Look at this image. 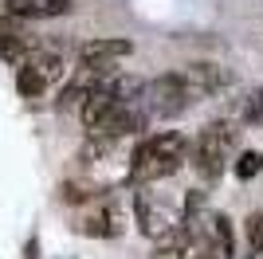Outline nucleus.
<instances>
[{"label":"nucleus","mask_w":263,"mask_h":259,"mask_svg":"<svg viewBox=\"0 0 263 259\" xmlns=\"http://www.w3.org/2000/svg\"><path fill=\"white\" fill-rule=\"evenodd\" d=\"M189 161V138L177 130H161L138 141V150L130 153V184H149L173 177L181 165Z\"/></svg>","instance_id":"1"},{"label":"nucleus","mask_w":263,"mask_h":259,"mask_svg":"<svg viewBox=\"0 0 263 259\" xmlns=\"http://www.w3.org/2000/svg\"><path fill=\"white\" fill-rule=\"evenodd\" d=\"M193 102H197V98H193V90L185 86V79L177 75V71L157 75L154 83H145V90H142V110L149 118H177V114H185Z\"/></svg>","instance_id":"2"},{"label":"nucleus","mask_w":263,"mask_h":259,"mask_svg":"<svg viewBox=\"0 0 263 259\" xmlns=\"http://www.w3.org/2000/svg\"><path fill=\"white\" fill-rule=\"evenodd\" d=\"M232 141H236V130L228 122H209V126L200 130L197 138H193V165L204 181H216L220 169H224V157H228Z\"/></svg>","instance_id":"3"},{"label":"nucleus","mask_w":263,"mask_h":259,"mask_svg":"<svg viewBox=\"0 0 263 259\" xmlns=\"http://www.w3.org/2000/svg\"><path fill=\"white\" fill-rule=\"evenodd\" d=\"M63 75H67L63 51H28V59L16 71V86H20V95L35 98V95H44L51 83H59Z\"/></svg>","instance_id":"4"},{"label":"nucleus","mask_w":263,"mask_h":259,"mask_svg":"<svg viewBox=\"0 0 263 259\" xmlns=\"http://www.w3.org/2000/svg\"><path fill=\"white\" fill-rule=\"evenodd\" d=\"M122 228H126V212H122V205H118V200H110V196H99L95 208L83 216L79 232H83V236H95V239H114V236H122Z\"/></svg>","instance_id":"5"},{"label":"nucleus","mask_w":263,"mask_h":259,"mask_svg":"<svg viewBox=\"0 0 263 259\" xmlns=\"http://www.w3.org/2000/svg\"><path fill=\"white\" fill-rule=\"evenodd\" d=\"M177 75L185 79V86L193 90V98H212L220 90H228L232 86V71L220 63H185Z\"/></svg>","instance_id":"6"},{"label":"nucleus","mask_w":263,"mask_h":259,"mask_svg":"<svg viewBox=\"0 0 263 259\" xmlns=\"http://www.w3.org/2000/svg\"><path fill=\"white\" fill-rule=\"evenodd\" d=\"M134 55L130 40H114V35H95L79 47V63H114V59H126Z\"/></svg>","instance_id":"7"},{"label":"nucleus","mask_w":263,"mask_h":259,"mask_svg":"<svg viewBox=\"0 0 263 259\" xmlns=\"http://www.w3.org/2000/svg\"><path fill=\"white\" fill-rule=\"evenodd\" d=\"M75 0H4L8 16L16 20H55V16H67Z\"/></svg>","instance_id":"8"},{"label":"nucleus","mask_w":263,"mask_h":259,"mask_svg":"<svg viewBox=\"0 0 263 259\" xmlns=\"http://www.w3.org/2000/svg\"><path fill=\"white\" fill-rule=\"evenodd\" d=\"M134 220H138V228H142L149 239H161L165 232H169V216H165V208L154 205L145 193H134Z\"/></svg>","instance_id":"9"},{"label":"nucleus","mask_w":263,"mask_h":259,"mask_svg":"<svg viewBox=\"0 0 263 259\" xmlns=\"http://www.w3.org/2000/svg\"><path fill=\"white\" fill-rule=\"evenodd\" d=\"M209 236L197 239L200 248L209 251V259H232L236 255V232H232V220L228 216H216V220H209Z\"/></svg>","instance_id":"10"},{"label":"nucleus","mask_w":263,"mask_h":259,"mask_svg":"<svg viewBox=\"0 0 263 259\" xmlns=\"http://www.w3.org/2000/svg\"><path fill=\"white\" fill-rule=\"evenodd\" d=\"M118 106H122V102L110 95V86H99V90H95V95H87V98H83V106H79V114H83V126H87V130L102 126V122H106Z\"/></svg>","instance_id":"11"},{"label":"nucleus","mask_w":263,"mask_h":259,"mask_svg":"<svg viewBox=\"0 0 263 259\" xmlns=\"http://www.w3.org/2000/svg\"><path fill=\"white\" fill-rule=\"evenodd\" d=\"M0 55H4V59H16V63L28 59V40H24V32L8 16H0Z\"/></svg>","instance_id":"12"},{"label":"nucleus","mask_w":263,"mask_h":259,"mask_svg":"<svg viewBox=\"0 0 263 259\" xmlns=\"http://www.w3.org/2000/svg\"><path fill=\"white\" fill-rule=\"evenodd\" d=\"M59 196H63V205H95L102 196V184H95V181H63L59 184Z\"/></svg>","instance_id":"13"},{"label":"nucleus","mask_w":263,"mask_h":259,"mask_svg":"<svg viewBox=\"0 0 263 259\" xmlns=\"http://www.w3.org/2000/svg\"><path fill=\"white\" fill-rule=\"evenodd\" d=\"M243 236H248V259H263V212H252L243 220Z\"/></svg>","instance_id":"14"},{"label":"nucleus","mask_w":263,"mask_h":259,"mask_svg":"<svg viewBox=\"0 0 263 259\" xmlns=\"http://www.w3.org/2000/svg\"><path fill=\"white\" fill-rule=\"evenodd\" d=\"M263 169V153H240V161H236V177H240V181H252L255 173Z\"/></svg>","instance_id":"15"},{"label":"nucleus","mask_w":263,"mask_h":259,"mask_svg":"<svg viewBox=\"0 0 263 259\" xmlns=\"http://www.w3.org/2000/svg\"><path fill=\"white\" fill-rule=\"evenodd\" d=\"M240 118H243V122H259V118H263V95H259V90H252V95L243 98Z\"/></svg>","instance_id":"16"},{"label":"nucleus","mask_w":263,"mask_h":259,"mask_svg":"<svg viewBox=\"0 0 263 259\" xmlns=\"http://www.w3.org/2000/svg\"><path fill=\"white\" fill-rule=\"evenodd\" d=\"M149 259H185V248H181L177 239H161V244L154 248V255H149Z\"/></svg>","instance_id":"17"},{"label":"nucleus","mask_w":263,"mask_h":259,"mask_svg":"<svg viewBox=\"0 0 263 259\" xmlns=\"http://www.w3.org/2000/svg\"><path fill=\"white\" fill-rule=\"evenodd\" d=\"M193 259H209V251H204V248L197 244V255H193Z\"/></svg>","instance_id":"18"}]
</instances>
